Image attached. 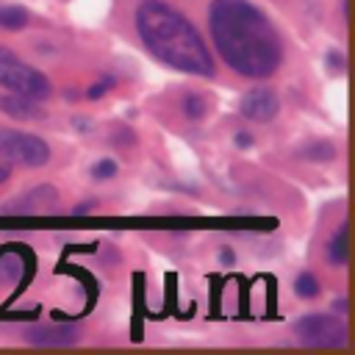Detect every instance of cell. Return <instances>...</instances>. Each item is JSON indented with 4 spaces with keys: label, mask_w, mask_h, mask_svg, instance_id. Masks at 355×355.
Here are the masks:
<instances>
[{
    "label": "cell",
    "mask_w": 355,
    "mask_h": 355,
    "mask_svg": "<svg viewBox=\"0 0 355 355\" xmlns=\"http://www.w3.org/2000/svg\"><path fill=\"white\" fill-rule=\"evenodd\" d=\"M302 155H305L308 161H333V158H336V147H333L330 141H311V144L302 150Z\"/></svg>",
    "instance_id": "8fae6325"
},
{
    "label": "cell",
    "mask_w": 355,
    "mask_h": 355,
    "mask_svg": "<svg viewBox=\"0 0 355 355\" xmlns=\"http://www.w3.org/2000/svg\"><path fill=\"white\" fill-rule=\"evenodd\" d=\"M0 158L22 166H44L50 161V147L33 133L0 128Z\"/></svg>",
    "instance_id": "277c9868"
},
{
    "label": "cell",
    "mask_w": 355,
    "mask_h": 355,
    "mask_svg": "<svg viewBox=\"0 0 355 355\" xmlns=\"http://www.w3.org/2000/svg\"><path fill=\"white\" fill-rule=\"evenodd\" d=\"M0 86L31 100H44L50 94V80L8 47H0Z\"/></svg>",
    "instance_id": "3957f363"
},
{
    "label": "cell",
    "mask_w": 355,
    "mask_h": 355,
    "mask_svg": "<svg viewBox=\"0 0 355 355\" xmlns=\"http://www.w3.org/2000/svg\"><path fill=\"white\" fill-rule=\"evenodd\" d=\"M116 175V164L111 161V158H103V161H97L94 166H92V178L94 180H108V178H114Z\"/></svg>",
    "instance_id": "5bb4252c"
},
{
    "label": "cell",
    "mask_w": 355,
    "mask_h": 355,
    "mask_svg": "<svg viewBox=\"0 0 355 355\" xmlns=\"http://www.w3.org/2000/svg\"><path fill=\"white\" fill-rule=\"evenodd\" d=\"M277 111H280L277 94L272 89H263V86L247 92L244 100H241V114L252 122H272L277 116Z\"/></svg>",
    "instance_id": "8992f818"
},
{
    "label": "cell",
    "mask_w": 355,
    "mask_h": 355,
    "mask_svg": "<svg viewBox=\"0 0 355 355\" xmlns=\"http://www.w3.org/2000/svg\"><path fill=\"white\" fill-rule=\"evenodd\" d=\"M78 327H67V324H47V327H25L22 336L31 344H42V347H67L78 341Z\"/></svg>",
    "instance_id": "52a82bcc"
},
{
    "label": "cell",
    "mask_w": 355,
    "mask_h": 355,
    "mask_svg": "<svg viewBox=\"0 0 355 355\" xmlns=\"http://www.w3.org/2000/svg\"><path fill=\"white\" fill-rule=\"evenodd\" d=\"M327 258L336 266H344L347 263V225H338V230L333 233V239L327 244Z\"/></svg>",
    "instance_id": "9c48e42d"
},
{
    "label": "cell",
    "mask_w": 355,
    "mask_h": 355,
    "mask_svg": "<svg viewBox=\"0 0 355 355\" xmlns=\"http://www.w3.org/2000/svg\"><path fill=\"white\" fill-rule=\"evenodd\" d=\"M136 31L144 47L166 67L202 78L214 75V58L200 31L191 25L189 17H183L169 3L141 0L136 6Z\"/></svg>",
    "instance_id": "7a4b0ae2"
},
{
    "label": "cell",
    "mask_w": 355,
    "mask_h": 355,
    "mask_svg": "<svg viewBox=\"0 0 355 355\" xmlns=\"http://www.w3.org/2000/svg\"><path fill=\"white\" fill-rule=\"evenodd\" d=\"M236 144H239V147H250V144H252L250 133H236Z\"/></svg>",
    "instance_id": "e0dca14e"
},
{
    "label": "cell",
    "mask_w": 355,
    "mask_h": 355,
    "mask_svg": "<svg viewBox=\"0 0 355 355\" xmlns=\"http://www.w3.org/2000/svg\"><path fill=\"white\" fill-rule=\"evenodd\" d=\"M219 258H222V261H225V263H233V252H227V250H225V252H222V255H219Z\"/></svg>",
    "instance_id": "ffe728a7"
},
{
    "label": "cell",
    "mask_w": 355,
    "mask_h": 355,
    "mask_svg": "<svg viewBox=\"0 0 355 355\" xmlns=\"http://www.w3.org/2000/svg\"><path fill=\"white\" fill-rule=\"evenodd\" d=\"M183 111H186L189 119H200V116L205 114V100H202L200 94H186V100H183Z\"/></svg>",
    "instance_id": "4fadbf2b"
},
{
    "label": "cell",
    "mask_w": 355,
    "mask_h": 355,
    "mask_svg": "<svg viewBox=\"0 0 355 355\" xmlns=\"http://www.w3.org/2000/svg\"><path fill=\"white\" fill-rule=\"evenodd\" d=\"M294 291H297V297L311 300V297H316V294H319V280H316L311 272H302V275L294 280Z\"/></svg>",
    "instance_id": "7c38bea8"
},
{
    "label": "cell",
    "mask_w": 355,
    "mask_h": 355,
    "mask_svg": "<svg viewBox=\"0 0 355 355\" xmlns=\"http://www.w3.org/2000/svg\"><path fill=\"white\" fill-rule=\"evenodd\" d=\"M111 86H114V78H103L100 83H94V86H89V92H86V97H89V100H100V97H103V94H105V92H108Z\"/></svg>",
    "instance_id": "9a60e30c"
},
{
    "label": "cell",
    "mask_w": 355,
    "mask_h": 355,
    "mask_svg": "<svg viewBox=\"0 0 355 355\" xmlns=\"http://www.w3.org/2000/svg\"><path fill=\"white\" fill-rule=\"evenodd\" d=\"M214 47L244 78H269L283 61V44L269 17L250 0H214L208 8Z\"/></svg>",
    "instance_id": "6da1fadb"
},
{
    "label": "cell",
    "mask_w": 355,
    "mask_h": 355,
    "mask_svg": "<svg viewBox=\"0 0 355 355\" xmlns=\"http://www.w3.org/2000/svg\"><path fill=\"white\" fill-rule=\"evenodd\" d=\"M25 22H28V14L19 6H0V28L19 31V28H25Z\"/></svg>",
    "instance_id": "30bf717a"
},
{
    "label": "cell",
    "mask_w": 355,
    "mask_h": 355,
    "mask_svg": "<svg viewBox=\"0 0 355 355\" xmlns=\"http://www.w3.org/2000/svg\"><path fill=\"white\" fill-rule=\"evenodd\" d=\"M92 208H94L92 202H80V205H75V208H72V216H83V214H89Z\"/></svg>",
    "instance_id": "2e32d148"
},
{
    "label": "cell",
    "mask_w": 355,
    "mask_h": 355,
    "mask_svg": "<svg viewBox=\"0 0 355 355\" xmlns=\"http://www.w3.org/2000/svg\"><path fill=\"white\" fill-rule=\"evenodd\" d=\"M6 178H8V169H6V166H0V183H3Z\"/></svg>",
    "instance_id": "44dd1931"
},
{
    "label": "cell",
    "mask_w": 355,
    "mask_h": 355,
    "mask_svg": "<svg viewBox=\"0 0 355 355\" xmlns=\"http://www.w3.org/2000/svg\"><path fill=\"white\" fill-rule=\"evenodd\" d=\"M327 64H330V67H341L344 61H341V55H338V53H330V55H327Z\"/></svg>",
    "instance_id": "ac0fdd59"
},
{
    "label": "cell",
    "mask_w": 355,
    "mask_h": 355,
    "mask_svg": "<svg viewBox=\"0 0 355 355\" xmlns=\"http://www.w3.org/2000/svg\"><path fill=\"white\" fill-rule=\"evenodd\" d=\"M294 333L308 347H341L347 341L344 322L330 313H308V316L297 319Z\"/></svg>",
    "instance_id": "5b68a950"
},
{
    "label": "cell",
    "mask_w": 355,
    "mask_h": 355,
    "mask_svg": "<svg viewBox=\"0 0 355 355\" xmlns=\"http://www.w3.org/2000/svg\"><path fill=\"white\" fill-rule=\"evenodd\" d=\"M333 311H338V313H344V311H347V300H344V297H338V300L333 302Z\"/></svg>",
    "instance_id": "d6986e66"
},
{
    "label": "cell",
    "mask_w": 355,
    "mask_h": 355,
    "mask_svg": "<svg viewBox=\"0 0 355 355\" xmlns=\"http://www.w3.org/2000/svg\"><path fill=\"white\" fill-rule=\"evenodd\" d=\"M36 103L39 100H31V97H22V94H14V92L0 97V108L14 119H36V116H42Z\"/></svg>",
    "instance_id": "ba28073f"
}]
</instances>
